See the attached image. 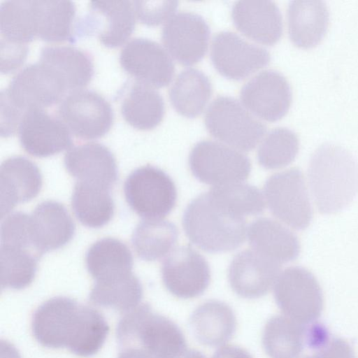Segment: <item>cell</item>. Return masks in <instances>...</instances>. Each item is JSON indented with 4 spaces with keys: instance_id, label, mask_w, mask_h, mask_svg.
<instances>
[{
    "instance_id": "6da1fadb",
    "label": "cell",
    "mask_w": 358,
    "mask_h": 358,
    "mask_svg": "<svg viewBox=\"0 0 358 358\" xmlns=\"http://www.w3.org/2000/svg\"><path fill=\"white\" fill-rule=\"evenodd\" d=\"M249 215L252 211L243 196L227 185L213 187L192 200L183 214L182 225L189 241L201 250L229 252L245 241Z\"/></svg>"
},
{
    "instance_id": "7a4b0ae2",
    "label": "cell",
    "mask_w": 358,
    "mask_h": 358,
    "mask_svg": "<svg viewBox=\"0 0 358 358\" xmlns=\"http://www.w3.org/2000/svg\"><path fill=\"white\" fill-rule=\"evenodd\" d=\"M31 329L43 346L66 348L80 357L96 354L109 331L96 310L62 296L50 299L38 308Z\"/></svg>"
},
{
    "instance_id": "3957f363",
    "label": "cell",
    "mask_w": 358,
    "mask_h": 358,
    "mask_svg": "<svg viewBox=\"0 0 358 358\" xmlns=\"http://www.w3.org/2000/svg\"><path fill=\"white\" fill-rule=\"evenodd\" d=\"M308 178L318 210L335 213L350 204L358 193V163L345 148L323 144L310 157Z\"/></svg>"
},
{
    "instance_id": "277c9868",
    "label": "cell",
    "mask_w": 358,
    "mask_h": 358,
    "mask_svg": "<svg viewBox=\"0 0 358 358\" xmlns=\"http://www.w3.org/2000/svg\"><path fill=\"white\" fill-rule=\"evenodd\" d=\"M117 336L122 348H140L154 358H173L187 348L185 336L178 325L153 313L148 303L127 312L119 322Z\"/></svg>"
},
{
    "instance_id": "5b68a950",
    "label": "cell",
    "mask_w": 358,
    "mask_h": 358,
    "mask_svg": "<svg viewBox=\"0 0 358 358\" xmlns=\"http://www.w3.org/2000/svg\"><path fill=\"white\" fill-rule=\"evenodd\" d=\"M205 124L216 140L242 152L255 148L266 134L259 118L241 101L218 96L206 108Z\"/></svg>"
},
{
    "instance_id": "8992f818",
    "label": "cell",
    "mask_w": 358,
    "mask_h": 358,
    "mask_svg": "<svg viewBox=\"0 0 358 358\" xmlns=\"http://www.w3.org/2000/svg\"><path fill=\"white\" fill-rule=\"evenodd\" d=\"M189 165L196 178L213 187L241 182L251 170L250 161L242 151L213 139L194 145Z\"/></svg>"
},
{
    "instance_id": "52a82bcc",
    "label": "cell",
    "mask_w": 358,
    "mask_h": 358,
    "mask_svg": "<svg viewBox=\"0 0 358 358\" xmlns=\"http://www.w3.org/2000/svg\"><path fill=\"white\" fill-rule=\"evenodd\" d=\"M124 194L133 211L145 220L162 219L173 209L177 199L171 177L151 165L141 166L129 174Z\"/></svg>"
},
{
    "instance_id": "ba28073f",
    "label": "cell",
    "mask_w": 358,
    "mask_h": 358,
    "mask_svg": "<svg viewBox=\"0 0 358 358\" xmlns=\"http://www.w3.org/2000/svg\"><path fill=\"white\" fill-rule=\"evenodd\" d=\"M66 91L59 75L38 61L16 73L0 95L25 113L31 109H45L59 103Z\"/></svg>"
},
{
    "instance_id": "9c48e42d",
    "label": "cell",
    "mask_w": 358,
    "mask_h": 358,
    "mask_svg": "<svg viewBox=\"0 0 358 358\" xmlns=\"http://www.w3.org/2000/svg\"><path fill=\"white\" fill-rule=\"evenodd\" d=\"M264 194L269 210L278 220L294 229L308 227L312 207L304 176L298 168L271 176L264 186Z\"/></svg>"
},
{
    "instance_id": "30bf717a",
    "label": "cell",
    "mask_w": 358,
    "mask_h": 358,
    "mask_svg": "<svg viewBox=\"0 0 358 358\" xmlns=\"http://www.w3.org/2000/svg\"><path fill=\"white\" fill-rule=\"evenodd\" d=\"M57 115L71 134L85 140L104 136L113 123L108 100L100 93L85 88L64 96L59 103Z\"/></svg>"
},
{
    "instance_id": "8fae6325",
    "label": "cell",
    "mask_w": 358,
    "mask_h": 358,
    "mask_svg": "<svg viewBox=\"0 0 358 358\" xmlns=\"http://www.w3.org/2000/svg\"><path fill=\"white\" fill-rule=\"evenodd\" d=\"M274 297L285 315L301 324L317 320L324 308L318 281L311 272L300 266L289 267L280 274Z\"/></svg>"
},
{
    "instance_id": "7c38bea8",
    "label": "cell",
    "mask_w": 358,
    "mask_h": 358,
    "mask_svg": "<svg viewBox=\"0 0 358 358\" xmlns=\"http://www.w3.org/2000/svg\"><path fill=\"white\" fill-rule=\"evenodd\" d=\"M119 62L135 81L155 88L168 85L173 77V58L163 45L149 38L129 40L120 50Z\"/></svg>"
},
{
    "instance_id": "4fadbf2b",
    "label": "cell",
    "mask_w": 358,
    "mask_h": 358,
    "mask_svg": "<svg viewBox=\"0 0 358 358\" xmlns=\"http://www.w3.org/2000/svg\"><path fill=\"white\" fill-rule=\"evenodd\" d=\"M210 57L221 74L235 80L261 69L271 58L266 49L231 31H220L213 37Z\"/></svg>"
},
{
    "instance_id": "5bb4252c",
    "label": "cell",
    "mask_w": 358,
    "mask_h": 358,
    "mask_svg": "<svg viewBox=\"0 0 358 358\" xmlns=\"http://www.w3.org/2000/svg\"><path fill=\"white\" fill-rule=\"evenodd\" d=\"M162 281L167 290L180 299L202 294L210 281V271L205 258L189 245L173 249L162 266Z\"/></svg>"
},
{
    "instance_id": "9a60e30c",
    "label": "cell",
    "mask_w": 358,
    "mask_h": 358,
    "mask_svg": "<svg viewBox=\"0 0 358 358\" xmlns=\"http://www.w3.org/2000/svg\"><path fill=\"white\" fill-rule=\"evenodd\" d=\"M209 27L199 14L187 10L176 12L162 31L163 46L179 63L192 65L206 54L209 43Z\"/></svg>"
},
{
    "instance_id": "2e32d148",
    "label": "cell",
    "mask_w": 358,
    "mask_h": 358,
    "mask_svg": "<svg viewBox=\"0 0 358 358\" xmlns=\"http://www.w3.org/2000/svg\"><path fill=\"white\" fill-rule=\"evenodd\" d=\"M240 98L241 102L260 120L275 121L288 111L292 90L287 79L281 73L266 69L245 83Z\"/></svg>"
},
{
    "instance_id": "e0dca14e",
    "label": "cell",
    "mask_w": 358,
    "mask_h": 358,
    "mask_svg": "<svg viewBox=\"0 0 358 358\" xmlns=\"http://www.w3.org/2000/svg\"><path fill=\"white\" fill-rule=\"evenodd\" d=\"M86 30L105 46L126 43L137 20L133 1H90L85 16Z\"/></svg>"
},
{
    "instance_id": "ac0fdd59",
    "label": "cell",
    "mask_w": 358,
    "mask_h": 358,
    "mask_svg": "<svg viewBox=\"0 0 358 358\" xmlns=\"http://www.w3.org/2000/svg\"><path fill=\"white\" fill-rule=\"evenodd\" d=\"M23 150L36 157H46L69 148L70 132L63 122L44 109L25 112L18 129Z\"/></svg>"
},
{
    "instance_id": "d6986e66",
    "label": "cell",
    "mask_w": 358,
    "mask_h": 358,
    "mask_svg": "<svg viewBox=\"0 0 358 358\" xmlns=\"http://www.w3.org/2000/svg\"><path fill=\"white\" fill-rule=\"evenodd\" d=\"M281 264L256 250L236 254L229 268V281L234 292L246 299L267 294L280 275Z\"/></svg>"
},
{
    "instance_id": "ffe728a7",
    "label": "cell",
    "mask_w": 358,
    "mask_h": 358,
    "mask_svg": "<svg viewBox=\"0 0 358 358\" xmlns=\"http://www.w3.org/2000/svg\"><path fill=\"white\" fill-rule=\"evenodd\" d=\"M67 172L77 181L110 189L117 178L113 154L104 145L87 142L70 148L64 157Z\"/></svg>"
},
{
    "instance_id": "44dd1931",
    "label": "cell",
    "mask_w": 358,
    "mask_h": 358,
    "mask_svg": "<svg viewBox=\"0 0 358 358\" xmlns=\"http://www.w3.org/2000/svg\"><path fill=\"white\" fill-rule=\"evenodd\" d=\"M42 185V174L33 162L21 156L5 159L0 166L1 218L17 204L34 199Z\"/></svg>"
},
{
    "instance_id": "7402d4cb",
    "label": "cell",
    "mask_w": 358,
    "mask_h": 358,
    "mask_svg": "<svg viewBox=\"0 0 358 358\" xmlns=\"http://www.w3.org/2000/svg\"><path fill=\"white\" fill-rule=\"evenodd\" d=\"M231 17L243 34L259 43L274 44L282 34V15L272 1H238L233 6Z\"/></svg>"
},
{
    "instance_id": "603a6c76",
    "label": "cell",
    "mask_w": 358,
    "mask_h": 358,
    "mask_svg": "<svg viewBox=\"0 0 358 358\" xmlns=\"http://www.w3.org/2000/svg\"><path fill=\"white\" fill-rule=\"evenodd\" d=\"M30 217L33 245L41 255L64 246L73 236L74 223L66 208L59 202L48 200L40 203Z\"/></svg>"
},
{
    "instance_id": "cb8c5ba5",
    "label": "cell",
    "mask_w": 358,
    "mask_h": 358,
    "mask_svg": "<svg viewBox=\"0 0 358 358\" xmlns=\"http://www.w3.org/2000/svg\"><path fill=\"white\" fill-rule=\"evenodd\" d=\"M287 29L296 46L310 48L324 36L329 24L326 4L320 0H294L287 11Z\"/></svg>"
},
{
    "instance_id": "d4e9b609",
    "label": "cell",
    "mask_w": 358,
    "mask_h": 358,
    "mask_svg": "<svg viewBox=\"0 0 358 358\" xmlns=\"http://www.w3.org/2000/svg\"><path fill=\"white\" fill-rule=\"evenodd\" d=\"M39 61L59 75L69 92L84 89L93 76L94 64L90 55L73 45H46L41 50Z\"/></svg>"
},
{
    "instance_id": "484cf974",
    "label": "cell",
    "mask_w": 358,
    "mask_h": 358,
    "mask_svg": "<svg viewBox=\"0 0 358 358\" xmlns=\"http://www.w3.org/2000/svg\"><path fill=\"white\" fill-rule=\"evenodd\" d=\"M247 233L253 250L280 264L294 260L299 255L297 236L276 220L258 218L250 224Z\"/></svg>"
},
{
    "instance_id": "4316f807",
    "label": "cell",
    "mask_w": 358,
    "mask_h": 358,
    "mask_svg": "<svg viewBox=\"0 0 358 358\" xmlns=\"http://www.w3.org/2000/svg\"><path fill=\"white\" fill-rule=\"evenodd\" d=\"M189 324L201 344L215 347L225 343L234 334L236 317L227 303L210 300L199 305L192 313Z\"/></svg>"
},
{
    "instance_id": "83f0119b",
    "label": "cell",
    "mask_w": 358,
    "mask_h": 358,
    "mask_svg": "<svg viewBox=\"0 0 358 358\" xmlns=\"http://www.w3.org/2000/svg\"><path fill=\"white\" fill-rule=\"evenodd\" d=\"M124 120L139 130H150L162 120L165 106L155 87L134 81L125 90L120 100Z\"/></svg>"
},
{
    "instance_id": "f1b7e54d",
    "label": "cell",
    "mask_w": 358,
    "mask_h": 358,
    "mask_svg": "<svg viewBox=\"0 0 358 358\" xmlns=\"http://www.w3.org/2000/svg\"><path fill=\"white\" fill-rule=\"evenodd\" d=\"M209 78L201 70L187 68L173 79L169 99L173 108L186 117L199 115L206 108L212 94Z\"/></svg>"
},
{
    "instance_id": "f546056e",
    "label": "cell",
    "mask_w": 358,
    "mask_h": 358,
    "mask_svg": "<svg viewBox=\"0 0 358 358\" xmlns=\"http://www.w3.org/2000/svg\"><path fill=\"white\" fill-rule=\"evenodd\" d=\"M85 264L92 278L100 281L132 272L133 257L125 243L119 239L106 237L90 247Z\"/></svg>"
},
{
    "instance_id": "4dcf8cb0",
    "label": "cell",
    "mask_w": 358,
    "mask_h": 358,
    "mask_svg": "<svg viewBox=\"0 0 358 358\" xmlns=\"http://www.w3.org/2000/svg\"><path fill=\"white\" fill-rule=\"evenodd\" d=\"M36 38L59 43L73 37L76 7L66 0H34Z\"/></svg>"
},
{
    "instance_id": "1f68e13d",
    "label": "cell",
    "mask_w": 358,
    "mask_h": 358,
    "mask_svg": "<svg viewBox=\"0 0 358 358\" xmlns=\"http://www.w3.org/2000/svg\"><path fill=\"white\" fill-rule=\"evenodd\" d=\"M110 189L104 186L77 181L71 206L78 220L90 228H100L112 219L115 206Z\"/></svg>"
},
{
    "instance_id": "d6a6232c",
    "label": "cell",
    "mask_w": 358,
    "mask_h": 358,
    "mask_svg": "<svg viewBox=\"0 0 358 358\" xmlns=\"http://www.w3.org/2000/svg\"><path fill=\"white\" fill-rule=\"evenodd\" d=\"M178 237V230L173 222L162 219L145 220L136 227L131 241L140 258L156 261L173 250Z\"/></svg>"
},
{
    "instance_id": "836d02e7",
    "label": "cell",
    "mask_w": 358,
    "mask_h": 358,
    "mask_svg": "<svg viewBox=\"0 0 358 358\" xmlns=\"http://www.w3.org/2000/svg\"><path fill=\"white\" fill-rule=\"evenodd\" d=\"M302 324L285 316L275 315L265 324L262 345L270 358H297L305 338Z\"/></svg>"
},
{
    "instance_id": "e575fe53",
    "label": "cell",
    "mask_w": 358,
    "mask_h": 358,
    "mask_svg": "<svg viewBox=\"0 0 358 358\" xmlns=\"http://www.w3.org/2000/svg\"><path fill=\"white\" fill-rule=\"evenodd\" d=\"M142 296V285L138 278L130 272L96 281L90 294V301L96 306L128 312L138 306Z\"/></svg>"
},
{
    "instance_id": "d590c367",
    "label": "cell",
    "mask_w": 358,
    "mask_h": 358,
    "mask_svg": "<svg viewBox=\"0 0 358 358\" xmlns=\"http://www.w3.org/2000/svg\"><path fill=\"white\" fill-rule=\"evenodd\" d=\"M40 256L33 248L1 243V287L13 289L28 287L34 280Z\"/></svg>"
},
{
    "instance_id": "8d00e7d4",
    "label": "cell",
    "mask_w": 358,
    "mask_h": 358,
    "mask_svg": "<svg viewBox=\"0 0 358 358\" xmlns=\"http://www.w3.org/2000/svg\"><path fill=\"white\" fill-rule=\"evenodd\" d=\"M34 0H6L0 6V37L28 43L36 38Z\"/></svg>"
},
{
    "instance_id": "74e56055",
    "label": "cell",
    "mask_w": 358,
    "mask_h": 358,
    "mask_svg": "<svg viewBox=\"0 0 358 358\" xmlns=\"http://www.w3.org/2000/svg\"><path fill=\"white\" fill-rule=\"evenodd\" d=\"M299 149V139L292 130L276 127L266 133L257 150L259 164L267 169H277L290 164Z\"/></svg>"
},
{
    "instance_id": "f35d334b",
    "label": "cell",
    "mask_w": 358,
    "mask_h": 358,
    "mask_svg": "<svg viewBox=\"0 0 358 358\" xmlns=\"http://www.w3.org/2000/svg\"><path fill=\"white\" fill-rule=\"evenodd\" d=\"M1 239L2 244L30 248L36 250L32 243L30 215L17 212L6 217L1 223Z\"/></svg>"
},
{
    "instance_id": "ab89813d",
    "label": "cell",
    "mask_w": 358,
    "mask_h": 358,
    "mask_svg": "<svg viewBox=\"0 0 358 358\" xmlns=\"http://www.w3.org/2000/svg\"><path fill=\"white\" fill-rule=\"evenodd\" d=\"M137 20L150 26L164 24L175 13L176 1H133Z\"/></svg>"
},
{
    "instance_id": "60d3db41",
    "label": "cell",
    "mask_w": 358,
    "mask_h": 358,
    "mask_svg": "<svg viewBox=\"0 0 358 358\" xmlns=\"http://www.w3.org/2000/svg\"><path fill=\"white\" fill-rule=\"evenodd\" d=\"M0 70L3 73L20 68L27 58V43H19L0 37Z\"/></svg>"
},
{
    "instance_id": "b9f144b4",
    "label": "cell",
    "mask_w": 358,
    "mask_h": 358,
    "mask_svg": "<svg viewBox=\"0 0 358 358\" xmlns=\"http://www.w3.org/2000/svg\"><path fill=\"white\" fill-rule=\"evenodd\" d=\"M304 358H354L351 345L344 339L333 338L319 352Z\"/></svg>"
},
{
    "instance_id": "7bdbcfd3",
    "label": "cell",
    "mask_w": 358,
    "mask_h": 358,
    "mask_svg": "<svg viewBox=\"0 0 358 358\" xmlns=\"http://www.w3.org/2000/svg\"><path fill=\"white\" fill-rule=\"evenodd\" d=\"M213 358H253L244 348L234 345H226L220 348Z\"/></svg>"
},
{
    "instance_id": "ee69618b",
    "label": "cell",
    "mask_w": 358,
    "mask_h": 358,
    "mask_svg": "<svg viewBox=\"0 0 358 358\" xmlns=\"http://www.w3.org/2000/svg\"><path fill=\"white\" fill-rule=\"evenodd\" d=\"M117 358H154L145 350L136 348H124Z\"/></svg>"
},
{
    "instance_id": "f6af8a7d",
    "label": "cell",
    "mask_w": 358,
    "mask_h": 358,
    "mask_svg": "<svg viewBox=\"0 0 358 358\" xmlns=\"http://www.w3.org/2000/svg\"><path fill=\"white\" fill-rule=\"evenodd\" d=\"M0 358H20L15 347L8 341L1 342Z\"/></svg>"
},
{
    "instance_id": "bcb514c9",
    "label": "cell",
    "mask_w": 358,
    "mask_h": 358,
    "mask_svg": "<svg viewBox=\"0 0 358 358\" xmlns=\"http://www.w3.org/2000/svg\"><path fill=\"white\" fill-rule=\"evenodd\" d=\"M173 358H206L202 353L194 350L186 348Z\"/></svg>"
}]
</instances>
